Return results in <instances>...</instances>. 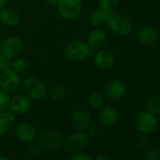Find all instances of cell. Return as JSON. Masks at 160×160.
<instances>
[{
	"instance_id": "obj_1",
	"label": "cell",
	"mask_w": 160,
	"mask_h": 160,
	"mask_svg": "<svg viewBox=\"0 0 160 160\" xmlns=\"http://www.w3.org/2000/svg\"><path fill=\"white\" fill-rule=\"evenodd\" d=\"M93 53V49L89 43L82 40H73L69 42L64 48V55L72 62L79 63L89 58Z\"/></svg>"
},
{
	"instance_id": "obj_2",
	"label": "cell",
	"mask_w": 160,
	"mask_h": 160,
	"mask_svg": "<svg viewBox=\"0 0 160 160\" xmlns=\"http://www.w3.org/2000/svg\"><path fill=\"white\" fill-rule=\"evenodd\" d=\"M24 94L31 101H39L43 99L48 92L45 82L36 75L28 76L21 84Z\"/></svg>"
},
{
	"instance_id": "obj_3",
	"label": "cell",
	"mask_w": 160,
	"mask_h": 160,
	"mask_svg": "<svg viewBox=\"0 0 160 160\" xmlns=\"http://www.w3.org/2000/svg\"><path fill=\"white\" fill-rule=\"evenodd\" d=\"M106 24L112 33L121 37L129 35L133 29L132 21L129 17L121 12H115L111 13L106 21Z\"/></svg>"
},
{
	"instance_id": "obj_4",
	"label": "cell",
	"mask_w": 160,
	"mask_h": 160,
	"mask_svg": "<svg viewBox=\"0 0 160 160\" xmlns=\"http://www.w3.org/2000/svg\"><path fill=\"white\" fill-rule=\"evenodd\" d=\"M58 12L59 16L66 21H73L79 17L83 10L82 0H58Z\"/></svg>"
},
{
	"instance_id": "obj_5",
	"label": "cell",
	"mask_w": 160,
	"mask_h": 160,
	"mask_svg": "<svg viewBox=\"0 0 160 160\" xmlns=\"http://www.w3.org/2000/svg\"><path fill=\"white\" fill-rule=\"evenodd\" d=\"M39 145L47 151H57L63 143L61 133L54 128H47L42 130L38 137Z\"/></svg>"
},
{
	"instance_id": "obj_6",
	"label": "cell",
	"mask_w": 160,
	"mask_h": 160,
	"mask_svg": "<svg viewBox=\"0 0 160 160\" xmlns=\"http://www.w3.org/2000/svg\"><path fill=\"white\" fill-rule=\"evenodd\" d=\"M21 84L22 80L20 73L13 69L10 68L0 73V89L10 95L14 94L21 88Z\"/></svg>"
},
{
	"instance_id": "obj_7",
	"label": "cell",
	"mask_w": 160,
	"mask_h": 160,
	"mask_svg": "<svg viewBox=\"0 0 160 160\" xmlns=\"http://www.w3.org/2000/svg\"><path fill=\"white\" fill-rule=\"evenodd\" d=\"M89 144V137L86 133L75 131L63 139L62 146L69 152H80Z\"/></svg>"
},
{
	"instance_id": "obj_8",
	"label": "cell",
	"mask_w": 160,
	"mask_h": 160,
	"mask_svg": "<svg viewBox=\"0 0 160 160\" xmlns=\"http://www.w3.org/2000/svg\"><path fill=\"white\" fill-rule=\"evenodd\" d=\"M24 51V43L18 37H9L0 43V54L10 60L18 58Z\"/></svg>"
},
{
	"instance_id": "obj_9",
	"label": "cell",
	"mask_w": 160,
	"mask_h": 160,
	"mask_svg": "<svg viewBox=\"0 0 160 160\" xmlns=\"http://www.w3.org/2000/svg\"><path fill=\"white\" fill-rule=\"evenodd\" d=\"M136 127L142 134H150L153 132L157 126V118L149 110L140 112L136 119Z\"/></svg>"
},
{
	"instance_id": "obj_10",
	"label": "cell",
	"mask_w": 160,
	"mask_h": 160,
	"mask_svg": "<svg viewBox=\"0 0 160 160\" xmlns=\"http://www.w3.org/2000/svg\"><path fill=\"white\" fill-rule=\"evenodd\" d=\"M92 124V115L84 108L75 109L71 117V125L75 131L84 132Z\"/></svg>"
},
{
	"instance_id": "obj_11",
	"label": "cell",
	"mask_w": 160,
	"mask_h": 160,
	"mask_svg": "<svg viewBox=\"0 0 160 160\" xmlns=\"http://www.w3.org/2000/svg\"><path fill=\"white\" fill-rule=\"evenodd\" d=\"M126 92V85L121 79H112L105 88V98L115 102L122 99Z\"/></svg>"
},
{
	"instance_id": "obj_12",
	"label": "cell",
	"mask_w": 160,
	"mask_h": 160,
	"mask_svg": "<svg viewBox=\"0 0 160 160\" xmlns=\"http://www.w3.org/2000/svg\"><path fill=\"white\" fill-rule=\"evenodd\" d=\"M93 61L98 69L108 71L111 69L115 63V55L110 49L103 47L97 49L93 56Z\"/></svg>"
},
{
	"instance_id": "obj_13",
	"label": "cell",
	"mask_w": 160,
	"mask_h": 160,
	"mask_svg": "<svg viewBox=\"0 0 160 160\" xmlns=\"http://www.w3.org/2000/svg\"><path fill=\"white\" fill-rule=\"evenodd\" d=\"M31 100L24 93L14 94L11 98L10 110L15 115H25L28 113L31 109Z\"/></svg>"
},
{
	"instance_id": "obj_14",
	"label": "cell",
	"mask_w": 160,
	"mask_h": 160,
	"mask_svg": "<svg viewBox=\"0 0 160 160\" xmlns=\"http://www.w3.org/2000/svg\"><path fill=\"white\" fill-rule=\"evenodd\" d=\"M99 122L102 126L106 128L114 127L119 120V112L113 106L107 105L103 106L100 108V112L98 115Z\"/></svg>"
},
{
	"instance_id": "obj_15",
	"label": "cell",
	"mask_w": 160,
	"mask_h": 160,
	"mask_svg": "<svg viewBox=\"0 0 160 160\" xmlns=\"http://www.w3.org/2000/svg\"><path fill=\"white\" fill-rule=\"evenodd\" d=\"M159 30L152 26H147L137 31L136 38L142 45H152L159 40Z\"/></svg>"
},
{
	"instance_id": "obj_16",
	"label": "cell",
	"mask_w": 160,
	"mask_h": 160,
	"mask_svg": "<svg viewBox=\"0 0 160 160\" xmlns=\"http://www.w3.org/2000/svg\"><path fill=\"white\" fill-rule=\"evenodd\" d=\"M16 136L24 143H32L38 137V132L36 127L28 122H23L18 124L16 128Z\"/></svg>"
},
{
	"instance_id": "obj_17",
	"label": "cell",
	"mask_w": 160,
	"mask_h": 160,
	"mask_svg": "<svg viewBox=\"0 0 160 160\" xmlns=\"http://www.w3.org/2000/svg\"><path fill=\"white\" fill-rule=\"evenodd\" d=\"M21 22L20 13L13 8L6 6L0 10V23L7 28H15Z\"/></svg>"
},
{
	"instance_id": "obj_18",
	"label": "cell",
	"mask_w": 160,
	"mask_h": 160,
	"mask_svg": "<svg viewBox=\"0 0 160 160\" xmlns=\"http://www.w3.org/2000/svg\"><path fill=\"white\" fill-rule=\"evenodd\" d=\"M108 41V36L107 32L100 28H95L93 30H92L87 38V42L93 50L103 48L107 44Z\"/></svg>"
},
{
	"instance_id": "obj_19",
	"label": "cell",
	"mask_w": 160,
	"mask_h": 160,
	"mask_svg": "<svg viewBox=\"0 0 160 160\" xmlns=\"http://www.w3.org/2000/svg\"><path fill=\"white\" fill-rule=\"evenodd\" d=\"M16 123V117L11 110L0 112V136L9 133Z\"/></svg>"
},
{
	"instance_id": "obj_20",
	"label": "cell",
	"mask_w": 160,
	"mask_h": 160,
	"mask_svg": "<svg viewBox=\"0 0 160 160\" xmlns=\"http://www.w3.org/2000/svg\"><path fill=\"white\" fill-rule=\"evenodd\" d=\"M111 13H108L106 12H104L103 10L97 8L96 10H94L91 15H90V23L92 26H93L94 28H99L102 24L106 23V21L108 20V16Z\"/></svg>"
},
{
	"instance_id": "obj_21",
	"label": "cell",
	"mask_w": 160,
	"mask_h": 160,
	"mask_svg": "<svg viewBox=\"0 0 160 160\" xmlns=\"http://www.w3.org/2000/svg\"><path fill=\"white\" fill-rule=\"evenodd\" d=\"M105 96L98 92H92L89 94L87 98V104L90 108L93 109H99L101 108L105 104Z\"/></svg>"
},
{
	"instance_id": "obj_22",
	"label": "cell",
	"mask_w": 160,
	"mask_h": 160,
	"mask_svg": "<svg viewBox=\"0 0 160 160\" xmlns=\"http://www.w3.org/2000/svg\"><path fill=\"white\" fill-rule=\"evenodd\" d=\"M47 94L49 95V97L56 102H59L65 99L66 95H67V92L66 89L62 86L59 85H56V86H52L48 92Z\"/></svg>"
},
{
	"instance_id": "obj_23",
	"label": "cell",
	"mask_w": 160,
	"mask_h": 160,
	"mask_svg": "<svg viewBox=\"0 0 160 160\" xmlns=\"http://www.w3.org/2000/svg\"><path fill=\"white\" fill-rule=\"evenodd\" d=\"M121 0H99L98 8L108 13H113L120 6Z\"/></svg>"
},
{
	"instance_id": "obj_24",
	"label": "cell",
	"mask_w": 160,
	"mask_h": 160,
	"mask_svg": "<svg viewBox=\"0 0 160 160\" xmlns=\"http://www.w3.org/2000/svg\"><path fill=\"white\" fill-rule=\"evenodd\" d=\"M148 110L155 116H160V95L155 94L151 96L147 101Z\"/></svg>"
},
{
	"instance_id": "obj_25",
	"label": "cell",
	"mask_w": 160,
	"mask_h": 160,
	"mask_svg": "<svg viewBox=\"0 0 160 160\" xmlns=\"http://www.w3.org/2000/svg\"><path fill=\"white\" fill-rule=\"evenodd\" d=\"M11 68L13 69L18 73L25 72L28 69V61L26 58L19 56L18 58L12 60V67Z\"/></svg>"
},
{
	"instance_id": "obj_26",
	"label": "cell",
	"mask_w": 160,
	"mask_h": 160,
	"mask_svg": "<svg viewBox=\"0 0 160 160\" xmlns=\"http://www.w3.org/2000/svg\"><path fill=\"white\" fill-rule=\"evenodd\" d=\"M11 96L9 93L5 92L0 89V112L10 110L11 105Z\"/></svg>"
},
{
	"instance_id": "obj_27",
	"label": "cell",
	"mask_w": 160,
	"mask_h": 160,
	"mask_svg": "<svg viewBox=\"0 0 160 160\" xmlns=\"http://www.w3.org/2000/svg\"><path fill=\"white\" fill-rule=\"evenodd\" d=\"M87 130H88L89 135L92 138H99L102 135V130L97 124H91Z\"/></svg>"
},
{
	"instance_id": "obj_28",
	"label": "cell",
	"mask_w": 160,
	"mask_h": 160,
	"mask_svg": "<svg viewBox=\"0 0 160 160\" xmlns=\"http://www.w3.org/2000/svg\"><path fill=\"white\" fill-rule=\"evenodd\" d=\"M12 67V60L6 58L0 54V73H2L6 70L10 69Z\"/></svg>"
},
{
	"instance_id": "obj_29",
	"label": "cell",
	"mask_w": 160,
	"mask_h": 160,
	"mask_svg": "<svg viewBox=\"0 0 160 160\" xmlns=\"http://www.w3.org/2000/svg\"><path fill=\"white\" fill-rule=\"evenodd\" d=\"M145 160H160V152L156 149H150L145 154Z\"/></svg>"
},
{
	"instance_id": "obj_30",
	"label": "cell",
	"mask_w": 160,
	"mask_h": 160,
	"mask_svg": "<svg viewBox=\"0 0 160 160\" xmlns=\"http://www.w3.org/2000/svg\"><path fill=\"white\" fill-rule=\"evenodd\" d=\"M138 148L139 149H145L148 144H149V138L146 136V134H142L140 135L138 138H137V142H136Z\"/></svg>"
},
{
	"instance_id": "obj_31",
	"label": "cell",
	"mask_w": 160,
	"mask_h": 160,
	"mask_svg": "<svg viewBox=\"0 0 160 160\" xmlns=\"http://www.w3.org/2000/svg\"><path fill=\"white\" fill-rule=\"evenodd\" d=\"M70 160H93V158L87 152H76Z\"/></svg>"
},
{
	"instance_id": "obj_32",
	"label": "cell",
	"mask_w": 160,
	"mask_h": 160,
	"mask_svg": "<svg viewBox=\"0 0 160 160\" xmlns=\"http://www.w3.org/2000/svg\"><path fill=\"white\" fill-rule=\"evenodd\" d=\"M41 152V146L37 144H32L28 147V152L30 156H37Z\"/></svg>"
},
{
	"instance_id": "obj_33",
	"label": "cell",
	"mask_w": 160,
	"mask_h": 160,
	"mask_svg": "<svg viewBox=\"0 0 160 160\" xmlns=\"http://www.w3.org/2000/svg\"><path fill=\"white\" fill-rule=\"evenodd\" d=\"M93 160H111V159H110V157L108 154L101 152V153L96 154L95 157L93 158Z\"/></svg>"
},
{
	"instance_id": "obj_34",
	"label": "cell",
	"mask_w": 160,
	"mask_h": 160,
	"mask_svg": "<svg viewBox=\"0 0 160 160\" xmlns=\"http://www.w3.org/2000/svg\"><path fill=\"white\" fill-rule=\"evenodd\" d=\"M44 2L46 4H48L49 6H55V7H57L58 0H44Z\"/></svg>"
},
{
	"instance_id": "obj_35",
	"label": "cell",
	"mask_w": 160,
	"mask_h": 160,
	"mask_svg": "<svg viewBox=\"0 0 160 160\" xmlns=\"http://www.w3.org/2000/svg\"><path fill=\"white\" fill-rule=\"evenodd\" d=\"M8 2H9V0H0V10L5 8L8 5Z\"/></svg>"
},
{
	"instance_id": "obj_36",
	"label": "cell",
	"mask_w": 160,
	"mask_h": 160,
	"mask_svg": "<svg viewBox=\"0 0 160 160\" xmlns=\"http://www.w3.org/2000/svg\"><path fill=\"white\" fill-rule=\"evenodd\" d=\"M0 160H12V159L6 155H0Z\"/></svg>"
},
{
	"instance_id": "obj_37",
	"label": "cell",
	"mask_w": 160,
	"mask_h": 160,
	"mask_svg": "<svg viewBox=\"0 0 160 160\" xmlns=\"http://www.w3.org/2000/svg\"><path fill=\"white\" fill-rule=\"evenodd\" d=\"M14 1H21V0H14Z\"/></svg>"
}]
</instances>
